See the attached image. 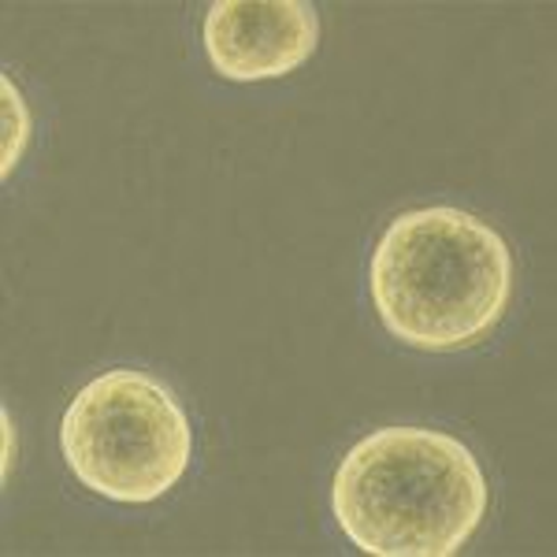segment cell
Listing matches in <instances>:
<instances>
[{"label":"cell","mask_w":557,"mask_h":557,"mask_svg":"<svg viewBox=\"0 0 557 557\" xmlns=\"http://www.w3.org/2000/svg\"><path fill=\"white\" fill-rule=\"evenodd\" d=\"M513 275L509 242L457 205L401 212L383 227L368 264L375 317L424 354L480 346L506 317Z\"/></svg>","instance_id":"obj_1"},{"label":"cell","mask_w":557,"mask_h":557,"mask_svg":"<svg viewBox=\"0 0 557 557\" xmlns=\"http://www.w3.org/2000/svg\"><path fill=\"white\" fill-rule=\"evenodd\" d=\"M487 506V475L472 450L431 428L372 431L331 480L338 528L372 557H454Z\"/></svg>","instance_id":"obj_2"},{"label":"cell","mask_w":557,"mask_h":557,"mask_svg":"<svg viewBox=\"0 0 557 557\" xmlns=\"http://www.w3.org/2000/svg\"><path fill=\"white\" fill-rule=\"evenodd\" d=\"M60 450L83 487L108 502L146 506L190 469L194 431L172 386L138 368H112L71 398Z\"/></svg>","instance_id":"obj_3"},{"label":"cell","mask_w":557,"mask_h":557,"mask_svg":"<svg viewBox=\"0 0 557 557\" xmlns=\"http://www.w3.org/2000/svg\"><path fill=\"white\" fill-rule=\"evenodd\" d=\"M201 41L231 83L283 78L317 52L320 12L309 0H220L205 15Z\"/></svg>","instance_id":"obj_4"},{"label":"cell","mask_w":557,"mask_h":557,"mask_svg":"<svg viewBox=\"0 0 557 557\" xmlns=\"http://www.w3.org/2000/svg\"><path fill=\"white\" fill-rule=\"evenodd\" d=\"M0 108H4V152H0V175L4 183L20 168L23 149L30 141V108H26L20 86L12 83V75L0 78Z\"/></svg>","instance_id":"obj_5"},{"label":"cell","mask_w":557,"mask_h":557,"mask_svg":"<svg viewBox=\"0 0 557 557\" xmlns=\"http://www.w3.org/2000/svg\"><path fill=\"white\" fill-rule=\"evenodd\" d=\"M0 420H4V480H8V475H12V461H15V428H12L8 409L0 412Z\"/></svg>","instance_id":"obj_6"}]
</instances>
